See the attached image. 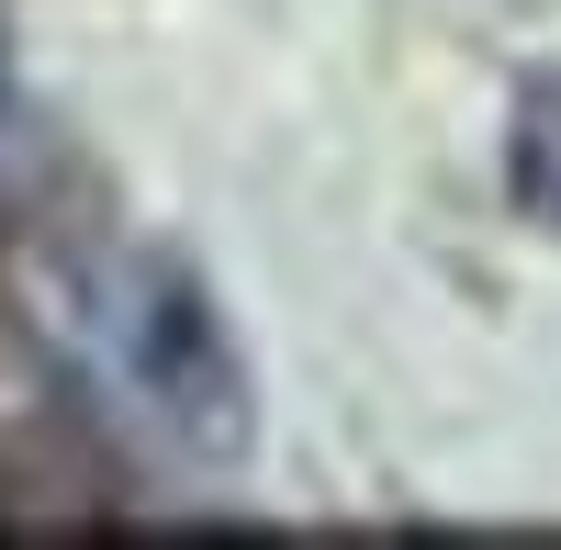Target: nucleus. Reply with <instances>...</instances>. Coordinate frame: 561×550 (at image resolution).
<instances>
[{"label": "nucleus", "instance_id": "obj_1", "mask_svg": "<svg viewBox=\"0 0 561 550\" xmlns=\"http://www.w3.org/2000/svg\"><path fill=\"white\" fill-rule=\"evenodd\" d=\"M79 326L192 461L237 472L259 449V382H248L237 337H225L214 293L180 259H90L79 270Z\"/></svg>", "mask_w": 561, "mask_h": 550}]
</instances>
